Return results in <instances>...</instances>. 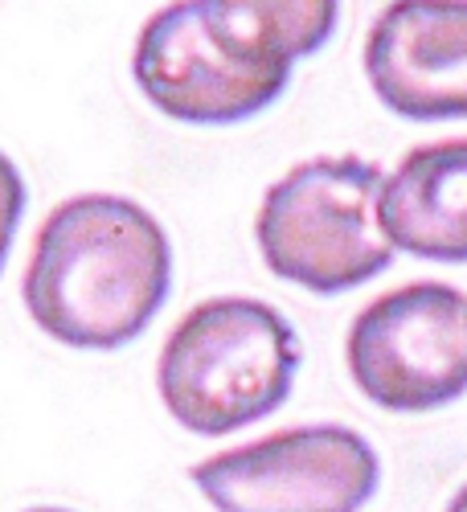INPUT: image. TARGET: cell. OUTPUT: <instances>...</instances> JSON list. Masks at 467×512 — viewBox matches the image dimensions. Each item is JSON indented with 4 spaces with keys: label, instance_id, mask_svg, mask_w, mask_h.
<instances>
[{
    "label": "cell",
    "instance_id": "cell-1",
    "mask_svg": "<svg viewBox=\"0 0 467 512\" xmlns=\"http://www.w3.org/2000/svg\"><path fill=\"white\" fill-rule=\"evenodd\" d=\"M173 283V250L152 213L115 193L62 201L37 230L25 267L33 324L70 349L136 340Z\"/></svg>",
    "mask_w": 467,
    "mask_h": 512
},
{
    "label": "cell",
    "instance_id": "cell-2",
    "mask_svg": "<svg viewBox=\"0 0 467 512\" xmlns=\"http://www.w3.org/2000/svg\"><path fill=\"white\" fill-rule=\"evenodd\" d=\"M300 369V336L263 300L218 295L197 304L164 340L160 402L185 431L222 439L275 414Z\"/></svg>",
    "mask_w": 467,
    "mask_h": 512
},
{
    "label": "cell",
    "instance_id": "cell-3",
    "mask_svg": "<svg viewBox=\"0 0 467 512\" xmlns=\"http://www.w3.org/2000/svg\"><path fill=\"white\" fill-rule=\"evenodd\" d=\"M381 181L386 173L361 156H316L279 177L254 218L271 275L341 295L390 271L398 250L381 230Z\"/></svg>",
    "mask_w": 467,
    "mask_h": 512
},
{
    "label": "cell",
    "instance_id": "cell-4",
    "mask_svg": "<svg viewBox=\"0 0 467 512\" xmlns=\"http://www.w3.org/2000/svg\"><path fill=\"white\" fill-rule=\"evenodd\" d=\"M357 390L390 414H427L467 394V295L406 283L357 312L345 340Z\"/></svg>",
    "mask_w": 467,
    "mask_h": 512
},
{
    "label": "cell",
    "instance_id": "cell-5",
    "mask_svg": "<svg viewBox=\"0 0 467 512\" xmlns=\"http://www.w3.org/2000/svg\"><path fill=\"white\" fill-rule=\"evenodd\" d=\"M189 476L218 512H361L381 459L353 426L316 422L218 451Z\"/></svg>",
    "mask_w": 467,
    "mask_h": 512
},
{
    "label": "cell",
    "instance_id": "cell-6",
    "mask_svg": "<svg viewBox=\"0 0 467 512\" xmlns=\"http://www.w3.org/2000/svg\"><path fill=\"white\" fill-rule=\"evenodd\" d=\"M132 74L148 103L181 123H242L267 111L291 82V66L234 46L201 0H173L144 21Z\"/></svg>",
    "mask_w": 467,
    "mask_h": 512
},
{
    "label": "cell",
    "instance_id": "cell-7",
    "mask_svg": "<svg viewBox=\"0 0 467 512\" xmlns=\"http://www.w3.org/2000/svg\"><path fill=\"white\" fill-rule=\"evenodd\" d=\"M365 78L402 119H467V0H390L365 37Z\"/></svg>",
    "mask_w": 467,
    "mask_h": 512
},
{
    "label": "cell",
    "instance_id": "cell-8",
    "mask_svg": "<svg viewBox=\"0 0 467 512\" xmlns=\"http://www.w3.org/2000/svg\"><path fill=\"white\" fill-rule=\"evenodd\" d=\"M381 230L427 263H467V140L410 148L381 181Z\"/></svg>",
    "mask_w": 467,
    "mask_h": 512
},
{
    "label": "cell",
    "instance_id": "cell-9",
    "mask_svg": "<svg viewBox=\"0 0 467 512\" xmlns=\"http://www.w3.org/2000/svg\"><path fill=\"white\" fill-rule=\"evenodd\" d=\"M201 5L234 46L279 66H295L324 50L341 21V0H201Z\"/></svg>",
    "mask_w": 467,
    "mask_h": 512
},
{
    "label": "cell",
    "instance_id": "cell-10",
    "mask_svg": "<svg viewBox=\"0 0 467 512\" xmlns=\"http://www.w3.org/2000/svg\"><path fill=\"white\" fill-rule=\"evenodd\" d=\"M21 213H25V181L17 173V164L0 152V271H5V259H9V246H13Z\"/></svg>",
    "mask_w": 467,
    "mask_h": 512
},
{
    "label": "cell",
    "instance_id": "cell-11",
    "mask_svg": "<svg viewBox=\"0 0 467 512\" xmlns=\"http://www.w3.org/2000/svg\"><path fill=\"white\" fill-rule=\"evenodd\" d=\"M447 512H467V484H463V488H459V492L451 496V504H447Z\"/></svg>",
    "mask_w": 467,
    "mask_h": 512
},
{
    "label": "cell",
    "instance_id": "cell-12",
    "mask_svg": "<svg viewBox=\"0 0 467 512\" xmlns=\"http://www.w3.org/2000/svg\"><path fill=\"white\" fill-rule=\"evenodd\" d=\"M29 512H66V508H29Z\"/></svg>",
    "mask_w": 467,
    "mask_h": 512
}]
</instances>
